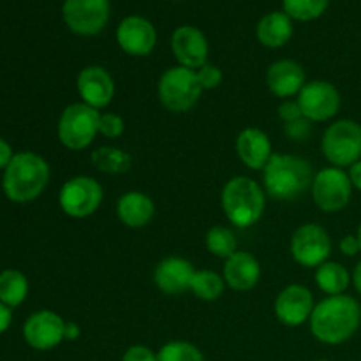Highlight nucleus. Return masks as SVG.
Wrapping results in <instances>:
<instances>
[{
	"instance_id": "2f4dec72",
	"label": "nucleus",
	"mask_w": 361,
	"mask_h": 361,
	"mask_svg": "<svg viewBox=\"0 0 361 361\" xmlns=\"http://www.w3.org/2000/svg\"><path fill=\"white\" fill-rule=\"evenodd\" d=\"M196 74L203 90H214L222 81V71L214 63H204L203 67L196 71Z\"/></svg>"
},
{
	"instance_id": "ddd939ff",
	"label": "nucleus",
	"mask_w": 361,
	"mask_h": 361,
	"mask_svg": "<svg viewBox=\"0 0 361 361\" xmlns=\"http://www.w3.org/2000/svg\"><path fill=\"white\" fill-rule=\"evenodd\" d=\"M116 42L130 56H147L157 44V30L143 16H127L116 27Z\"/></svg>"
},
{
	"instance_id": "c756f323",
	"label": "nucleus",
	"mask_w": 361,
	"mask_h": 361,
	"mask_svg": "<svg viewBox=\"0 0 361 361\" xmlns=\"http://www.w3.org/2000/svg\"><path fill=\"white\" fill-rule=\"evenodd\" d=\"M157 361H204V358L196 345L175 341L162 345L161 351L157 353Z\"/></svg>"
},
{
	"instance_id": "6ab92c4d",
	"label": "nucleus",
	"mask_w": 361,
	"mask_h": 361,
	"mask_svg": "<svg viewBox=\"0 0 361 361\" xmlns=\"http://www.w3.org/2000/svg\"><path fill=\"white\" fill-rule=\"evenodd\" d=\"M305 71L295 60H277L267 71V85L274 95L289 99L298 95L305 87Z\"/></svg>"
},
{
	"instance_id": "bb28decb",
	"label": "nucleus",
	"mask_w": 361,
	"mask_h": 361,
	"mask_svg": "<svg viewBox=\"0 0 361 361\" xmlns=\"http://www.w3.org/2000/svg\"><path fill=\"white\" fill-rule=\"evenodd\" d=\"M226 281L219 274L210 270H196L192 282H190V291L204 302H215L224 295Z\"/></svg>"
},
{
	"instance_id": "f03ea898",
	"label": "nucleus",
	"mask_w": 361,
	"mask_h": 361,
	"mask_svg": "<svg viewBox=\"0 0 361 361\" xmlns=\"http://www.w3.org/2000/svg\"><path fill=\"white\" fill-rule=\"evenodd\" d=\"M312 164L298 155L274 154L263 169L264 192L279 201L302 196L314 182Z\"/></svg>"
},
{
	"instance_id": "7ed1b4c3",
	"label": "nucleus",
	"mask_w": 361,
	"mask_h": 361,
	"mask_svg": "<svg viewBox=\"0 0 361 361\" xmlns=\"http://www.w3.org/2000/svg\"><path fill=\"white\" fill-rule=\"evenodd\" d=\"M49 180V166L34 152L14 154L4 173L2 187L6 196L14 203H28L41 196Z\"/></svg>"
},
{
	"instance_id": "7c9ffc66",
	"label": "nucleus",
	"mask_w": 361,
	"mask_h": 361,
	"mask_svg": "<svg viewBox=\"0 0 361 361\" xmlns=\"http://www.w3.org/2000/svg\"><path fill=\"white\" fill-rule=\"evenodd\" d=\"M126 129V122L122 116L115 115V113H101V120H99V134L106 137H118L123 134Z\"/></svg>"
},
{
	"instance_id": "5701e85b",
	"label": "nucleus",
	"mask_w": 361,
	"mask_h": 361,
	"mask_svg": "<svg viewBox=\"0 0 361 361\" xmlns=\"http://www.w3.org/2000/svg\"><path fill=\"white\" fill-rule=\"evenodd\" d=\"M293 20L284 13V11H274V13L264 14L259 20L256 28L257 39L267 48H281L288 44L289 39L293 37Z\"/></svg>"
},
{
	"instance_id": "2eb2a0df",
	"label": "nucleus",
	"mask_w": 361,
	"mask_h": 361,
	"mask_svg": "<svg viewBox=\"0 0 361 361\" xmlns=\"http://www.w3.org/2000/svg\"><path fill=\"white\" fill-rule=\"evenodd\" d=\"M312 293L305 286H288L275 300V317L286 326H302L314 312Z\"/></svg>"
},
{
	"instance_id": "79ce46f5",
	"label": "nucleus",
	"mask_w": 361,
	"mask_h": 361,
	"mask_svg": "<svg viewBox=\"0 0 361 361\" xmlns=\"http://www.w3.org/2000/svg\"><path fill=\"white\" fill-rule=\"evenodd\" d=\"M358 242H360V250H361V224H360V228H358Z\"/></svg>"
},
{
	"instance_id": "473e14b6",
	"label": "nucleus",
	"mask_w": 361,
	"mask_h": 361,
	"mask_svg": "<svg viewBox=\"0 0 361 361\" xmlns=\"http://www.w3.org/2000/svg\"><path fill=\"white\" fill-rule=\"evenodd\" d=\"M279 116L284 120V123H291V122H296V120H302L303 113H302V108H300L298 101H289V99H286V101L279 106Z\"/></svg>"
},
{
	"instance_id": "20e7f679",
	"label": "nucleus",
	"mask_w": 361,
	"mask_h": 361,
	"mask_svg": "<svg viewBox=\"0 0 361 361\" xmlns=\"http://www.w3.org/2000/svg\"><path fill=\"white\" fill-rule=\"evenodd\" d=\"M221 203L228 221L236 228L245 229L263 217L267 194L263 187L249 176H235L226 182Z\"/></svg>"
},
{
	"instance_id": "412c9836",
	"label": "nucleus",
	"mask_w": 361,
	"mask_h": 361,
	"mask_svg": "<svg viewBox=\"0 0 361 361\" xmlns=\"http://www.w3.org/2000/svg\"><path fill=\"white\" fill-rule=\"evenodd\" d=\"M261 279V267L249 252L236 250L224 264V281L235 291H250Z\"/></svg>"
},
{
	"instance_id": "4be33fe9",
	"label": "nucleus",
	"mask_w": 361,
	"mask_h": 361,
	"mask_svg": "<svg viewBox=\"0 0 361 361\" xmlns=\"http://www.w3.org/2000/svg\"><path fill=\"white\" fill-rule=\"evenodd\" d=\"M155 204L147 194L130 190L126 192L116 203V215L127 228H145L154 219Z\"/></svg>"
},
{
	"instance_id": "9b49d317",
	"label": "nucleus",
	"mask_w": 361,
	"mask_h": 361,
	"mask_svg": "<svg viewBox=\"0 0 361 361\" xmlns=\"http://www.w3.org/2000/svg\"><path fill=\"white\" fill-rule=\"evenodd\" d=\"M331 252V240L319 224H303L293 233L291 254L298 264L317 268L326 263Z\"/></svg>"
},
{
	"instance_id": "72a5a7b5",
	"label": "nucleus",
	"mask_w": 361,
	"mask_h": 361,
	"mask_svg": "<svg viewBox=\"0 0 361 361\" xmlns=\"http://www.w3.org/2000/svg\"><path fill=\"white\" fill-rule=\"evenodd\" d=\"M122 361H157V355L145 345H133L122 356Z\"/></svg>"
},
{
	"instance_id": "e433bc0d",
	"label": "nucleus",
	"mask_w": 361,
	"mask_h": 361,
	"mask_svg": "<svg viewBox=\"0 0 361 361\" xmlns=\"http://www.w3.org/2000/svg\"><path fill=\"white\" fill-rule=\"evenodd\" d=\"M14 154H13V148L11 145L7 143L6 140L0 137V169H6L9 166V162L13 161Z\"/></svg>"
},
{
	"instance_id": "4c0bfd02",
	"label": "nucleus",
	"mask_w": 361,
	"mask_h": 361,
	"mask_svg": "<svg viewBox=\"0 0 361 361\" xmlns=\"http://www.w3.org/2000/svg\"><path fill=\"white\" fill-rule=\"evenodd\" d=\"M11 321H13V314H11V309L7 305H4L0 302V335L11 326Z\"/></svg>"
},
{
	"instance_id": "a211bd4d",
	"label": "nucleus",
	"mask_w": 361,
	"mask_h": 361,
	"mask_svg": "<svg viewBox=\"0 0 361 361\" xmlns=\"http://www.w3.org/2000/svg\"><path fill=\"white\" fill-rule=\"evenodd\" d=\"M194 270L192 264L183 257H166L155 267L154 282L164 295H182L183 291H189L190 282H192Z\"/></svg>"
},
{
	"instance_id": "a19ab883",
	"label": "nucleus",
	"mask_w": 361,
	"mask_h": 361,
	"mask_svg": "<svg viewBox=\"0 0 361 361\" xmlns=\"http://www.w3.org/2000/svg\"><path fill=\"white\" fill-rule=\"evenodd\" d=\"M353 282H355V288L358 289V293L361 295V261L358 263V267L355 268V274H353Z\"/></svg>"
},
{
	"instance_id": "f3484780",
	"label": "nucleus",
	"mask_w": 361,
	"mask_h": 361,
	"mask_svg": "<svg viewBox=\"0 0 361 361\" xmlns=\"http://www.w3.org/2000/svg\"><path fill=\"white\" fill-rule=\"evenodd\" d=\"M81 102L95 109L106 108L115 95V81L101 66H88L80 71L76 80Z\"/></svg>"
},
{
	"instance_id": "393cba45",
	"label": "nucleus",
	"mask_w": 361,
	"mask_h": 361,
	"mask_svg": "<svg viewBox=\"0 0 361 361\" xmlns=\"http://www.w3.org/2000/svg\"><path fill=\"white\" fill-rule=\"evenodd\" d=\"M28 295V281L21 271L4 270L0 274V302L9 309L21 305Z\"/></svg>"
},
{
	"instance_id": "9d476101",
	"label": "nucleus",
	"mask_w": 361,
	"mask_h": 361,
	"mask_svg": "<svg viewBox=\"0 0 361 361\" xmlns=\"http://www.w3.org/2000/svg\"><path fill=\"white\" fill-rule=\"evenodd\" d=\"M310 190L314 203L326 214H334L348 207L353 194V183L348 173L334 166L316 173Z\"/></svg>"
},
{
	"instance_id": "cd10ccee",
	"label": "nucleus",
	"mask_w": 361,
	"mask_h": 361,
	"mask_svg": "<svg viewBox=\"0 0 361 361\" xmlns=\"http://www.w3.org/2000/svg\"><path fill=\"white\" fill-rule=\"evenodd\" d=\"M204 243H207V249L221 259H229L238 247L235 233L224 226H214V228L208 229Z\"/></svg>"
},
{
	"instance_id": "0eeeda50",
	"label": "nucleus",
	"mask_w": 361,
	"mask_h": 361,
	"mask_svg": "<svg viewBox=\"0 0 361 361\" xmlns=\"http://www.w3.org/2000/svg\"><path fill=\"white\" fill-rule=\"evenodd\" d=\"M321 150L335 168H348L361 157V126L355 120H337L324 130Z\"/></svg>"
},
{
	"instance_id": "6e6552de",
	"label": "nucleus",
	"mask_w": 361,
	"mask_h": 361,
	"mask_svg": "<svg viewBox=\"0 0 361 361\" xmlns=\"http://www.w3.org/2000/svg\"><path fill=\"white\" fill-rule=\"evenodd\" d=\"M102 187L92 176H74L67 180L59 194V203L63 214L73 219L94 215L102 203Z\"/></svg>"
},
{
	"instance_id": "4468645a",
	"label": "nucleus",
	"mask_w": 361,
	"mask_h": 361,
	"mask_svg": "<svg viewBox=\"0 0 361 361\" xmlns=\"http://www.w3.org/2000/svg\"><path fill=\"white\" fill-rule=\"evenodd\" d=\"M66 321L51 310L32 314L23 326V337L30 348L49 351L63 341Z\"/></svg>"
},
{
	"instance_id": "b1692460",
	"label": "nucleus",
	"mask_w": 361,
	"mask_h": 361,
	"mask_svg": "<svg viewBox=\"0 0 361 361\" xmlns=\"http://www.w3.org/2000/svg\"><path fill=\"white\" fill-rule=\"evenodd\" d=\"M349 271L335 261H326L316 270V284L323 293L330 296L344 295L345 289L349 288Z\"/></svg>"
},
{
	"instance_id": "dca6fc26",
	"label": "nucleus",
	"mask_w": 361,
	"mask_h": 361,
	"mask_svg": "<svg viewBox=\"0 0 361 361\" xmlns=\"http://www.w3.org/2000/svg\"><path fill=\"white\" fill-rule=\"evenodd\" d=\"M171 49L178 66L197 71L208 59V41L200 28L192 25H182L171 35Z\"/></svg>"
},
{
	"instance_id": "37998d69",
	"label": "nucleus",
	"mask_w": 361,
	"mask_h": 361,
	"mask_svg": "<svg viewBox=\"0 0 361 361\" xmlns=\"http://www.w3.org/2000/svg\"><path fill=\"white\" fill-rule=\"evenodd\" d=\"M321 361H328V360H321Z\"/></svg>"
},
{
	"instance_id": "c9c22d12",
	"label": "nucleus",
	"mask_w": 361,
	"mask_h": 361,
	"mask_svg": "<svg viewBox=\"0 0 361 361\" xmlns=\"http://www.w3.org/2000/svg\"><path fill=\"white\" fill-rule=\"evenodd\" d=\"M341 252L344 256H355V254L360 252V242H358V236H353L348 235L341 240Z\"/></svg>"
},
{
	"instance_id": "423d86ee",
	"label": "nucleus",
	"mask_w": 361,
	"mask_h": 361,
	"mask_svg": "<svg viewBox=\"0 0 361 361\" xmlns=\"http://www.w3.org/2000/svg\"><path fill=\"white\" fill-rule=\"evenodd\" d=\"M162 106L173 113H185L200 101L201 88L196 71L183 66L169 67L157 85Z\"/></svg>"
},
{
	"instance_id": "ea45409f",
	"label": "nucleus",
	"mask_w": 361,
	"mask_h": 361,
	"mask_svg": "<svg viewBox=\"0 0 361 361\" xmlns=\"http://www.w3.org/2000/svg\"><path fill=\"white\" fill-rule=\"evenodd\" d=\"M78 337H80V326L76 323H66L63 338H67V341H76Z\"/></svg>"
},
{
	"instance_id": "a878e982",
	"label": "nucleus",
	"mask_w": 361,
	"mask_h": 361,
	"mask_svg": "<svg viewBox=\"0 0 361 361\" xmlns=\"http://www.w3.org/2000/svg\"><path fill=\"white\" fill-rule=\"evenodd\" d=\"M90 159L92 164H94L99 171L113 173V175L129 171L130 164H133V157H130L127 152L115 147L97 148V150H94Z\"/></svg>"
},
{
	"instance_id": "58836bf2",
	"label": "nucleus",
	"mask_w": 361,
	"mask_h": 361,
	"mask_svg": "<svg viewBox=\"0 0 361 361\" xmlns=\"http://www.w3.org/2000/svg\"><path fill=\"white\" fill-rule=\"evenodd\" d=\"M349 178H351L353 187H356V189L361 190V161L355 162V164L351 166V171H349Z\"/></svg>"
},
{
	"instance_id": "f257e3e1",
	"label": "nucleus",
	"mask_w": 361,
	"mask_h": 361,
	"mask_svg": "<svg viewBox=\"0 0 361 361\" xmlns=\"http://www.w3.org/2000/svg\"><path fill=\"white\" fill-rule=\"evenodd\" d=\"M310 331L323 344L337 345L349 341L361 323V307L348 295L328 296L314 307Z\"/></svg>"
},
{
	"instance_id": "f704fd0d",
	"label": "nucleus",
	"mask_w": 361,
	"mask_h": 361,
	"mask_svg": "<svg viewBox=\"0 0 361 361\" xmlns=\"http://www.w3.org/2000/svg\"><path fill=\"white\" fill-rule=\"evenodd\" d=\"M286 134H288L291 140H303V137L307 136V134L310 133V122L307 118H302V120H296V122H291V123H286L284 127Z\"/></svg>"
},
{
	"instance_id": "aec40b11",
	"label": "nucleus",
	"mask_w": 361,
	"mask_h": 361,
	"mask_svg": "<svg viewBox=\"0 0 361 361\" xmlns=\"http://www.w3.org/2000/svg\"><path fill=\"white\" fill-rule=\"evenodd\" d=\"M236 154L250 169H264L271 159V143L267 133L256 127H247L236 137Z\"/></svg>"
},
{
	"instance_id": "39448f33",
	"label": "nucleus",
	"mask_w": 361,
	"mask_h": 361,
	"mask_svg": "<svg viewBox=\"0 0 361 361\" xmlns=\"http://www.w3.org/2000/svg\"><path fill=\"white\" fill-rule=\"evenodd\" d=\"M99 120H101L99 109L85 104V102H74V104L67 106L60 115L59 126H56L60 143L69 150H85L97 136Z\"/></svg>"
},
{
	"instance_id": "c85d7f7f",
	"label": "nucleus",
	"mask_w": 361,
	"mask_h": 361,
	"mask_svg": "<svg viewBox=\"0 0 361 361\" xmlns=\"http://www.w3.org/2000/svg\"><path fill=\"white\" fill-rule=\"evenodd\" d=\"M328 4L330 0H282L284 13L296 21L317 20L328 9Z\"/></svg>"
},
{
	"instance_id": "1a4fd4ad",
	"label": "nucleus",
	"mask_w": 361,
	"mask_h": 361,
	"mask_svg": "<svg viewBox=\"0 0 361 361\" xmlns=\"http://www.w3.org/2000/svg\"><path fill=\"white\" fill-rule=\"evenodd\" d=\"M109 11V0H63L62 16L71 32L90 37L104 30Z\"/></svg>"
},
{
	"instance_id": "f8f14e48",
	"label": "nucleus",
	"mask_w": 361,
	"mask_h": 361,
	"mask_svg": "<svg viewBox=\"0 0 361 361\" xmlns=\"http://www.w3.org/2000/svg\"><path fill=\"white\" fill-rule=\"evenodd\" d=\"M296 101L302 108L303 118H307L309 122L330 120L341 109V94L334 85L323 80L305 83Z\"/></svg>"
}]
</instances>
